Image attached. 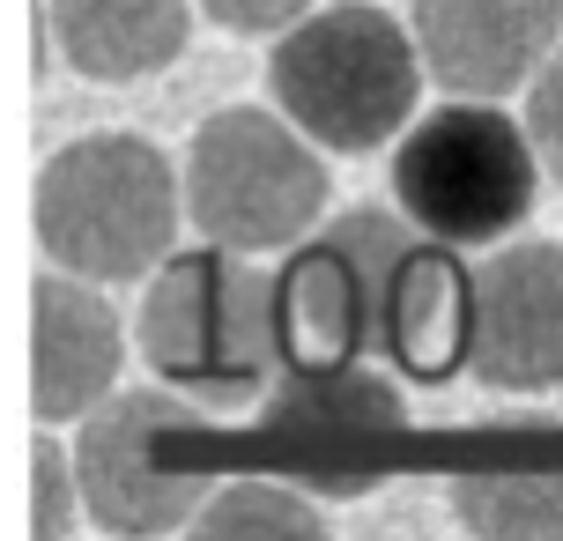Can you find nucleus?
I'll use <instances>...</instances> for the list:
<instances>
[{"instance_id": "f03ea898", "label": "nucleus", "mask_w": 563, "mask_h": 541, "mask_svg": "<svg viewBox=\"0 0 563 541\" xmlns=\"http://www.w3.org/2000/svg\"><path fill=\"white\" fill-rule=\"evenodd\" d=\"M141 356L148 371L178 386L186 400L208 408H245L267 400L282 378V305L275 275L253 267V253L230 245H200V253H170L156 283L141 297Z\"/></svg>"}, {"instance_id": "dca6fc26", "label": "nucleus", "mask_w": 563, "mask_h": 541, "mask_svg": "<svg viewBox=\"0 0 563 541\" xmlns=\"http://www.w3.org/2000/svg\"><path fill=\"white\" fill-rule=\"evenodd\" d=\"M527 142H534L541 172L563 178V45L549 53L534 82H527Z\"/></svg>"}, {"instance_id": "9d476101", "label": "nucleus", "mask_w": 563, "mask_h": 541, "mask_svg": "<svg viewBox=\"0 0 563 541\" xmlns=\"http://www.w3.org/2000/svg\"><path fill=\"white\" fill-rule=\"evenodd\" d=\"M119 364H126V334H119L112 305L97 297L89 275H45L37 283V416L45 423H75L104 394H119Z\"/></svg>"}, {"instance_id": "7ed1b4c3", "label": "nucleus", "mask_w": 563, "mask_h": 541, "mask_svg": "<svg viewBox=\"0 0 563 541\" xmlns=\"http://www.w3.org/2000/svg\"><path fill=\"white\" fill-rule=\"evenodd\" d=\"M422 53L416 30L394 23L371 0H334L311 8L305 23L282 30L275 59H267V89L319 148H386L394 134H408L422 97Z\"/></svg>"}, {"instance_id": "423d86ee", "label": "nucleus", "mask_w": 563, "mask_h": 541, "mask_svg": "<svg viewBox=\"0 0 563 541\" xmlns=\"http://www.w3.org/2000/svg\"><path fill=\"white\" fill-rule=\"evenodd\" d=\"M178 178H186V216L200 238L253 260L289 253L327 216V164H319L311 134L289 112L275 119L260 104L200 119Z\"/></svg>"}, {"instance_id": "9b49d317", "label": "nucleus", "mask_w": 563, "mask_h": 541, "mask_svg": "<svg viewBox=\"0 0 563 541\" xmlns=\"http://www.w3.org/2000/svg\"><path fill=\"white\" fill-rule=\"evenodd\" d=\"M200 0H53L59 59L89 82H141L186 53Z\"/></svg>"}, {"instance_id": "f3484780", "label": "nucleus", "mask_w": 563, "mask_h": 541, "mask_svg": "<svg viewBox=\"0 0 563 541\" xmlns=\"http://www.w3.org/2000/svg\"><path fill=\"white\" fill-rule=\"evenodd\" d=\"M311 8H319V0H200V15L238 30V37H275V30L305 23Z\"/></svg>"}, {"instance_id": "ddd939ff", "label": "nucleus", "mask_w": 563, "mask_h": 541, "mask_svg": "<svg viewBox=\"0 0 563 541\" xmlns=\"http://www.w3.org/2000/svg\"><path fill=\"white\" fill-rule=\"evenodd\" d=\"M452 512L475 534H563V467H460Z\"/></svg>"}, {"instance_id": "20e7f679", "label": "nucleus", "mask_w": 563, "mask_h": 541, "mask_svg": "<svg viewBox=\"0 0 563 541\" xmlns=\"http://www.w3.org/2000/svg\"><path fill=\"white\" fill-rule=\"evenodd\" d=\"M186 216V178L141 134H82L37 178V245L89 283H134L170 260Z\"/></svg>"}, {"instance_id": "39448f33", "label": "nucleus", "mask_w": 563, "mask_h": 541, "mask_svg": "<svg viewBox=\"0 0 563 541\" xmlns=\"http://www.w3.org/2000/svg\"><path fill=\"white\" fill-rule=\"evenodd\" d=\"M541 156L527 119H505L489 97H452L416 119L394 148V200L416 230L452 253H489L534 216Z\"/></svg>"}, {"instance_id": "2eb2a0df", "label": "nucleus", "mask_w": 563, "mask_h": 541, "mask_svg": "<svg viewBox=\"0 0 563 541\" xmlns=\"http://www.w3.org/2000/svg\"><path fill=\"white\" fill-rule=\"evenodd\" d=\"M30 467H37V505H30V527H37V534H75V519H89L75 453H59L53 438H37Z\"/></svg>"}, {"instance_id": "f8f14e48", "label": "nucleus", "mask_w": 563, "mask_h": 541, "mask_svg": "<svg viewBox=\"0 0 563 541\" xmlns=\"http://www.w3.org/2000/svg\"><path fill=\"white\" fill-rule=\"evenodd\" d=\"M260 423L297 438H378L400 423V378L378 364H289L260 400Z\"/></svg>"}, {"instance_id": "4468645a", "label": "nucleus", "mask_w": 563, "mask_h": 541, "mask_svg": "<svg viewBox=\"0 0 563 541\" xmlns=\"http://www.w3.org/2000/svg\"><path fill=\"white\" fill-rule=\"evenodd\" d=\"M194 527L200 534H319V505L297 497L289 483H260V475H245V483L216 489V497L200 505Z\"/></svg>"}, {"instance_id": "0eeeda50", "label": "nucleus", "mask_w": 563, "mask_h": 541, "mask_svg": "<svg viewBox=\"0 0 563 541\" xmlns=\"http://www.w3.org/2000/svg\"><path fill=\"white\" fill-rule=\"evenodd\" d=\"M82 505L112 534H170L194 527L208 505L200 467V416L178 386H126L82 416L75 438Z\"/></svg>"}, {"instance_id": "1a4fd4ad", "label": "nucleus", "mask_w": 563, "mask_h": 541, "mask_svg": "<svg viewBox=\"0 0 563 541\" xmlns=\"http://www.w3.org/2000/svg\"><path fill=\"white\" fill-rule=\"evenodd\" d=\"M408 30L445 97H511L563 45V0H408Z\"/></svg>"}, {"instance_id": "f257e3e1", "label": "nucleus", "mask_w": 563, "mask_h": 541, "mask_svg": "<svg viewBox=\"0 0 563 541\" xmlns=\"http://www.w3.org/2000/svg\"><path fill=\"white\" fill-rule=\"evenodd\" d=\"M467 297L452 245L386 208H349L297 238L275 275L282 371L289 364H378L400 386H445L467 364Z\"/></svg>"}, {"instance_id": "6e6552de", "label": "nucleus", "mask_w": 563, "mask_h": 541, "mask_svg": "<svg viewBox=\"0 0 563 541\" xmlns=\"http://www.w3.org/2000/svg\"><path fill=\"white\" fill-rule=\"evenodd\" d=\"M467 371L489 394L563 386V245L549 238L489 245L467 297Z\"/></svg>"}]
</instances>
